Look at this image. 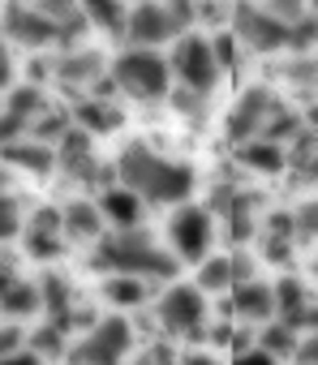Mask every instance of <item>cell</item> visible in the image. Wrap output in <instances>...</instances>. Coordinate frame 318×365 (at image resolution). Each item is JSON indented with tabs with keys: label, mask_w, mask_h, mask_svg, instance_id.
Returning a JSON list of instances; mask_svg holds the SVG:
<instances>
[{
	"label": "cell",
	"mask_w": 318,
	"mask_h": 365,
	"mask_svg": "<svg viewBox=\"0 0 318 365\" xmlns=\"http://www.w3.org/2000/svg\"><path fill=\"white\" fill-rule=\"evenodd\" d=\"M138 5H142V0H138Z\"/></svg>",
	"instance_id": "cell-40"
},
{
	"label": "cell",
	"mask_w": 318,
	"mask_h": 365,
	"mask_svg": "<svg viewBox=\"0 0 318 365\" xmlns=\"http://www.w3.org/2000/svg\"><path fill=\"white\" fill-rule=\"evenodd\" d=\"M43 108H48V99H43V91H39V86H14V91H9V99H5V142L26 138Z\"/></svg>",
	"instance_id": "cell-14"
},
{
	"label": "cell",
	"mask_w": 318,
	"mask_h": 365,
	"mask_svg": "<svg viewBox=\"0 0 318 365\" xmlns=\"http://www.w3.org/2000/svg\"><path fill=\"white\" fill-rule=\"evenodd\" d=\"M237 159H241V168H245V172L275 176V172H284V168H288V146H279V142H271V138H254V142L237 146Z\"/></svg>",
	"instance_id": "cell-20"
},
{
	"label": "cell",
	"mask_w": 318,
	"mask_h": 365,
	"mask_svg": "<svg viewBox=\"0 0 318 365\" xmlns=\"http://www.w3.org/2000/svg\"><path fill=\"white\" fill-rule=\"evenodd\" d=\"M220 52H215V39L207 35H181L173 43V78L185 86V91H198V95H211L220 86Z\"/></svg>",
	"instance_id": "cell-6"
},
{
	"label": "cell",
	"mask_w": 318,
	"mask_h": 365,
	"mask_svg": "<svg viewBox=\"0 0 318 365\" xmlns=\"http://www.w3.org/2000/svg\"><path fill=\"white\" fill-rule=\"evenodd\" d=\"M0 305H5V318L18 322V318H31L43 309V288L31 284V279H18L14 267H5V288H0Z\"/></svg>",
	"instance_id": "cell-17"
},
{
	"label": "cell",
	"mask_w": 318,
	"mask_h": 365,
	"mask_svg": "<svg viewBox=\"0 0 318 365\" xmlns=\"http://www.w3.org/2000/svg\"><path fill=\"white\" fill-rule=\"evenodd\" d=\"M202 292H232L237 288V267L232 258H207L198 262V279H194Z\"/></svg>",
	"instance_id": "cell-24"
},
{
	"label": "cell",
	"mask_w": 318,
	"mask_h": 365,
	"mask_svg": "<svg viewBox=\"0 0 318 365\" xmlns=\"http://www.w3.org/2000/svg\"><path fill=\"white\" fill-rule=\"evenodd\" d=\"M309 14H314V18H318V0H309Z\"/></svg>",
	"instance_id": "cell-37"
},
{
	"label": "cell",
	"mask_w": 318,
	"mask_h": 365,
	"mask_svg": "<svg viewBox=\"0 0 318 365\" xmlns=\"http://www.w3.org/2000/svg\"><path fill=\"white\" fill-rule=\"evenodd\" d=\"M305 125H309V129H314V133H318V99H314V103H309V108H305Z\"/></svg>",
	"instance_id": "cell-35"
},
{
	"label": "cell",
	"mask_w": 318,
	"mask_h": 365,
	"mask_svg": "<svg viewBox=\"0 0 318 365\" xmlns=\"http://www.w3.org/2000/svg\"><path fill=\"white\" fill-rule=\"evenodd\" d=\"M5 39L18 48H52L61 43V26L31 0H18V5L5 9Z\"/></svg>",
	"instance_id": "cell-11"
},
{
	"label": "cell",
	"mask_w": 318,
	"mask_h": 365,
	"mask_svg": "<svg viewBox=\"0 0 318 365\" xmlns=\"http://www.w3.org/2000/svg\"><path fill=\"white\" fill-rule=\"evenodd\" d=\"M61 220H65V237L69 241H103L108 237V220L99 211V202H86V198H73L61 207Z\"/></svg>",
	"instance_id": "cell-15"
},
{
	"label": "cell",
	"mask_w": 318,
	"mask_h": 365,
	"mask_svg": "<svg viewBox=\"0 0 318 365\" xmlns=\"http://www.w3.org/2000/svg\"><path fill=\"white\" fill-rule=\"evenodd\" d=\"M31 5H39V0H31Z\"/></svg>",
	"instance_id": "cell-38"
},
{
	"label": "cell",
	"mask_w": 318,
	"mask_h": 365,
	"mask_svg": "<svg viewBox=\"0 0 318 365\" xmlns=\"http://www.w3.org/2000/svg\"><path fill=\"white\" fill-rule=\"evenodd\" d=\"M112 82L142 103H159L173 95V61L155 56L150 48H129L112 61Z\"/></svg>",
	"instance_id": "cell-3"
},
{
	"label": "cell",
	"mask_w": 318,
	"mask_h": 365,
	"mask_svg": "<svg viewBox=\"0 0 318 365\" xmlns=\"http://www.w3.org/2000/svg\"><path fill=\"white\" fill-rule=\"evenodd\" d=\"M232 314H237L245 327H267V322H275V284H262V279L237 284V288H232Z\"/></svg>",
	"instance_id": "cell-13"
},
{
	"label": "cell",
	"mask_w": 318,
	"mask_h": 365,
	"mask_svg": "<svg viewBox=\"0 0 318 365\" xmlns=\"http://www.w3.org/2000/svg\"><path fill=\"white\" fill-rule=\"evenodd\" d=\"M120 120H125L120 108L103 95H82L73 103V125H82L86 133H112V129H120Z\"/></svg>",
	"instance_id": "cell-19"
},
{
	"label": "cell",
	"mask_w": 318,
	"mask_h": 365,
	"mask_svg": "<svg viewBox=\"0 0 318 365\" xmlns=\"http://www.w3.org/2000/svg\"><path fill=\"white\" fill-rule=\"evenodd\" d=\"M314 271H318V262H314Z\"/></svg>",
	"instance_id": "cell-39"
},
{
	"label": "cell",
	"mask_w": 318,
	"mask_h": 365,
	"mask_svg": "<svg viewBox=\"0 0 318 365\" xmlns=\"http://www.w3.org/2000/svg\"><path fill=\"white\" fill-rule=\"evenodd\" d=\"M181 365H220L215 356H207V352H185L181 356Z\"/></svg>",
	"instance_id": "cell-34"
},
{
	"label": "cell",
	"mask_w": 318,
	"mask_h": 365,
	"mask_svg": "<svg viewBox=\"0 0 318 365\" xmlns=\"http://www.w3.org/2000/svg\"><path fill=\"white\" fill-rule=\"evenodd\" d=\"M292 361H297V365H318V331H309V335L301 339V348H297Z\"/></svg>",
	"instance_id": "cell-32"
},
{
	"label": "cell",
	"mask_w": 318,
	"mask_h": 365,
	"mask_svg": "<svg viewBox=\"0 0 318 365\" xmlns=\"http://www.w3.org/2000/svg\"><path fill=\"white\" fill-rule=\"evenodd\" d=\"M39 9H43L56 26H65V22H73V18H82V0H39Z\"/></svg>",
	"instance_id": "cell-29"
},
{
	"label": "cell",
	"mask_w": 318,
	"mask_h": 365,
	"mask_svg": "<svg viewBox=\"0 0 318 365\" xmlns=\"http://www.w3.org/2000/svg\"><path fill=\"white\" fill-rule=\"evenodd\" d=\"M292 228H297V241H318V198L292 211Z\"/></svg>",
	"instance_id": "cell-27"
},
{
	"label": "cell",
	"mask_w": 318,
	"mask_h": 365,
	"mask_svg": "<svg viewBox=\"0 0 318 365\" xmlns=\"http://www.w3.org/2000/svg\"><path fill=\"white\" fill-rule=\"evenodd\" d=\"M31 352H39V356H69V344H65V327H56V322L39 327V331L31 335Z\"/></svg>",
	"instance_id": "cell-26"
},
{
	"label": "cell",
	"mask_w": 318,
	"mask_h": 365,
	"mask_svg": "<svg viewBox=\"0 0 318 365\" xmlns=\"http://www.w3.org/2000/svg\"><path fill=\"white\" fill-rule=\"evenodd\" d=\"M279 78H284L288 91L318 99V56H314V52H297V56H288V65L279 69Z\"/></svg>",
	"instance_id": "cell-22"
},
{
	"label": "cell",
	"mask_w": 318,
	"mask_h": 365,
	"mask_svg": "<svg viewBox=\"0 0 318 365\" xmlns=\"http://www.w3.org/2000/svg\"><path fill=\"white\" fill-rule=\"evenodd\" d=\"M232 365H279V356H271L267 348H258V344H254V348L237 352V356H232Z\"/></svg>",
	"instance_id": "cell-31"
},
{
	"label": "cell",
	"mask_w": 318,
	"mask_h": 365,
	"mask_svg": "<svg viewBox=\"0 0 318 365\" xmlns=\"http://www.w3.org/2000/svg\"><path fill=\"white\" fill-rule=\"evenodd\" d=\"M279 112H284V103H279V95H275L271 86H250V91H241L237 103L228 108V116H224V138H228L232 146H245V142L262 138L267 125H271Z\"/></svg>",
	"instance_id": "cell-7"
},
{
	"label": "cell",
	"mask_w": 318,
	"mask_h": 365,
	"mask_svg": "<svg viewBox=\"0 0 318 365\" xmlns=\"http://www.w3.org/2000/svg\"><path fill=\"white\" fill-rule=\"evenodd\" d=\"M181 35H190V26L181 22V14L173 9V0H142V5L129 9V31L125 39L133 48H164V43H177Z\"/></svg>",
	"instance_id": "cell-9"
},
{
	"label": "cell",
	"mask_w": 318,
	"mask_h": 365,
	"mask_svg": "<svg viewBox=\"0 0 318 365\" xmlns=\"http://www.w3.org/2000/svg\"><path fill=\"white\" fill-rule=\"evenodd\" d=\"M159 327L173 339H202L207 335V292L198 284H168L155 301Z\"/></svg>",
	"instance_id": "cell-5"
},
{
	"label": "cell",
	"mask_w": 318,
	"mask_h": 365,
	"mask_svg": "<svg viewBox=\"0 0 318 365\" xmlns=\"http://www.w3.org/2000/svg\"><path fill=\"white\" fill-rule=\"evenodd\" d=\"M133 327L125 318H95L91 331L69 348V365H120L129 356Z\"/></svg>",
	"instance_id": "cell-10"
},
{
	"label": "cell",
	"mask_w": 318,
	"mask_h": 365,
	"mask_svg": "<svg viewBox=\"0 0 318 365\" xmlns=\"http://www.w3.org/2000/svg\"><path fill=\"white\" fill-rule=\"evenodd\" d=\"M112 172H116V185H125L150 207H181L194 194V168L150 150L146 142H129L116 155Z\"/></svg>",
	"instance_id": "cell-1"
},
{
	"label": "cell",
	"mask_w": 318,
	"mask_h": 365,
	"mask_svg": "<svg viewBox=\"0 0 318 365\" xmlns=\"http://www.w3.org/2000/svg\"><path fill=\"white\" fill-rule=\"evenodd\" d=\"M5 365H43V356H39V352H31V348H22V352L5 356Z\"/></svg>",
	"instance_id": "cell-33"
},
{
	"label": "cell",
	"mask_w": 318,
	"mask_h": 365,
	"mask_svg": "<svg viewBox=\"0 0 318 365\" xmlns=\"http://www.w3.org/2000/svg\"><path fill=\"white\" fill-rule=\"evenodd\" d=\"M232 18V39L237 48L254 52V56H275V52H288L292 48V26L279 22L267 5H254V0H237L228 9Z\"/></svg>",
	"instance_id": "cell-4"
},
{
	"label": "cell",
	"mask_w": 318,
	"mask_h": 365,
	"mask_svg": "<svg viewBox=\"0 0 318 365\" xmlns=\"http://www.w3.org/2000/svg\"><path fill=\"white\" fill-rule=\"evenodd\" d=\"M207 99H211V95H198V91H185V86L173 91V108H177L185 120H202V116H207Z\"/></svg>",
	"instance_id": "cell-28"
},
{
	"label": "cell",
	"mask_w": 318,
	"mask_h": 365,
	"mask_svg": "<svg viewBox=\"0 0 318 365\" xmlns=\"http://www.w3.org/2000/svg\"><path fill=\"white\" fill-rule=\"evenodd\" d=\"M82 14L103 35H125L129 31V9L120 5V0H82Z\"/></svg>",
	"instance_id": "cell-23"
},
{
	"label": "cell",
	"mask_w": 318,
	"mask_h": 365,
	"mask_svg": "<svg viewBox=\"0 0 318 365\" xmlns=\"http://www.w3.org/2000/svg\"><path fill=\"white\" fill-rule=\"evenodd\" d=\"M95 202H99L108 228H138V220H142V198L129 194L125 185H103Z\"/></svg>",
	"instance_id": "cell-18"
},
{
	"label": "cell",
	"mask_w": 318,
	"mask_h": 365,
	"mask_svg": "<svg viewBox=\"0 0 318 365\" xmlns=\"http://www.w3.org/2000/svg\"><path fill=\"white\" fill-rule=\"evenodd\" d=\"M133 365H155V361H150V356H138V361H133Z\"/></svg>",
	"instance_id": "cell-36"
},
{
	"label": "cell",
	"mask_w": 318,
	"mask_h": 365,
	"mask_svg": "<svg viewBox=\"0 0 318 365\" xmlns=\"http://www.w3.org/2000/svg\"><path fill=\"white\" fill-rule=\"evenodd\" d=\"M262 5H267L279 22H288V26H292V22H301V18L309 14V0H262Z\"/></svg>",
	"instance_id": "cell-30"
},
{
	"label": "cell",
	"mask_w": 318,
	"mask_h": 365,
	"mask_svg": "<svg viewBox=\"0 0 318 365\" xmlns=\"http://www.w3.org/2000/svg\"><path fill=\"white\" fill-rule=\"evenodd\" d=\"M103 297L108 305L116 309H138L150 301V279H138V275H108L103 279Z\"/></svg>",
	"instance_id": "cell-21"
},
{
	"label": "cell",
	"mask_w": 318,
	"mask_h": 365,
	"mask_svg": "<svg viewBox=\"0 0 318 365\" xmlns=\"http://www.w3.org/2000/svg\"><path fill=\"white\" fill-rule=\"evenodd\" d=\"M52 78H56L65 91H99V86L112 78V65L103 61V52H91V48H69L65 56H56Z\"/></svg>",
	"instance_id": "cell-12"
},
{
	"label": "cell",
	"mask_w": 318,
	"mask_h": 365,
	"mask_svg": "<svg viewBox=\"0 0 318 365\" xmlns=\"http://www.w3.org/2000/svg\"><path fill=\"white\" fill-rule=\"evenodd\" d=\"M91 267L99 275H138L150 284H173L181 271V258L164 245H155L142 228H112L103 241L91 245Z\"/></svg>",
	"instance_id": "cell-2"
},
{
	"label": "cell",
	"mask_w": 318,
	"mask_h": 365,
	"mask_svg": "<svg viewBox=\"0 0 318 365\" xmlns=\"http://www.w3.org/2000/svg\"><path fill=\"white\" fill-rule=\"evenodd\" d=\"M211 241H215V215H211V207L181 202L168 215V250L181 262H207Z\"/></svg>",
	"instance_id": "cell-8"
},
{
	"label": "cell",
	"mask_w": 318,
	"mask_h": 365,
	"mask_svg": "<svg viewBox=\"0 0 318 365\" xmlns=\"http://www.w3.org/2000/svg\"><path fill=\"white\" fill-rule=\"evenodd\" d=\"M5 159L14 168H22V172H35V176H48V172L61 168L56 146L52 142H39V138H14V142H5Z\"/></svg>",
	"instance_id": "cell-16"
},
{
	"label": "cell",
	"mask_w": 318,
	"mask_h": 365,
	"mask_svg": "<svg viewBox=\"0 0 318 365\" xmlns=\"http://www.w3.org/2000/svg\"><path fill=\"white\" fill-rule=\"evenodd\" d=\"M258 348H267L271 356H279V361H288V356H297V348H301V339H297V331H288L279 318L275 322H267L262 331H258Z\"/></svg>",
	"instance_id": "cell-25"
}]
</instances>
